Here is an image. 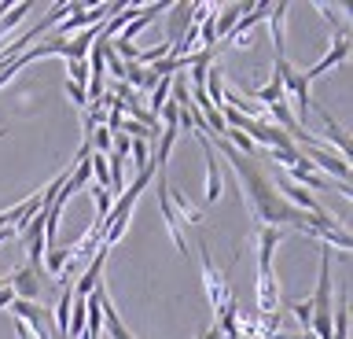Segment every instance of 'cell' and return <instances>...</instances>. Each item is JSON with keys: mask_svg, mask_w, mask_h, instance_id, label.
I'll list each match as a JSON object with an SVG mask.
<instances>
[{"mask_svg": "<svg viewBox=\"0 0 353 339\" xmlns=\"http://www.w3.org/2000/svg\"><path fill=\"white\" fill-rule=\"evenodd\" d=\"M4 133H8V129H4V126H0V137H4Z\"/></svg>", "mask_w": 353, "mask_h": 339, "instance_id": "obj_25", "label": "cell"}, {"mask_svg": "<svg viewBox=\"0 0 353 339\" xmlns=\"http://www.w3.org/2000/svg\"><path fill=\"white\" fill-rule=\"evenodd\" d=\"M165 15H170V37H165V45H181V34H188V26L195 23V4H170L165 8Z\"/></svg>", "mask_w": 353, "mask_h": 339, "instance_id": "obj_7", "label": "cell"}, {"mask_svg": "<svg viewBox=\"0 0 353 339\" xmlns=\"http://www.w3.org/2000/svg\"><path fill=\"white\" fill-rule=\"evenodd\" d=\"M129 155H132V162H137V173L151 166V144H143V140H132V144H129Z\"/></svg>", "mask_w": 353, "mask_h": 339, "instance_id": "obj_17", "label": "cell"}, {"mask_svg": "<svg viewBox=\"0 0 353 339\" xmlns=\"http://www.w3.org/2000/svg\"><path fill=\"white\" fill-rule=\"evenodd\" d=\"M154 181H159V211H162V217H165V229H170V236H173V244H176V251L181 255H188V244H184V229H181V217H176V211H173V203H170V181H165V170H159L154 173Z\"/></svg>", "mask_w": 353, "mask_h": 339, "instance_id": "obj_3", "label": "cell"}, {"mask_svg": "<svg viewBox=\"0 0 353 339\" xmlns=\"http://www.w3.org/2000/svg\"><path fill=\"white\" fill-rule=\"evenodd\" d=\"M283 236H287L283 229H269V225L258 229V266H272V251Z\"/></svg>", "mask_w": 353, "mask_h": 339, "instance_id": "obj_12", "label": "cell"}, {"mask_svg": "<svg viewBox=\"0 0 353 339\" xmlns=\"http://www.w3.org/2000/svg\"><path fill=\"white\" fill-rule=\"evenodd\" d=\"M66 96H70V100H74V107H81V111H85V107H88V93L81 89V85L66 81Z\"/></svg>", "mask_w": 353, "mask_h": 339, "instance_id": "obj_19", "label": "cell"}, {"mask_svg": "<svg viewBox=\"0 0 353 339\" xmlns=\"http://www.w3.org/2000/svg\"><path fill=\"white\" fill-rule=\"evenodd\" d=\"M199 339H225V336H221L217 325H214V328H203V332H199Z\"/></svg>", "mask_w": 353, "mask_h": 339, "instance_id": "obj_23", "label": "cell"}, {"mask_svg": "<svg viewBox=\"0 0 353 339\" xmlns=\"http://www.w3.org/2000/svg\"><path fill=\"white\" fill-rule=\"evenodd\" d=\"M88 192H92V203H96V222H103L107 225V214H110V206H114V195H110L103 184H88Z\"/></svg>", "mask_w": 353, "mask_h": 339, "instance_id": "obj_16", "label": "cell"}, {"mask_svg": "<svg viewBox=\"0 0 353 339\" xmlns=\"http://www.w3.org/2000/svg\"><path fill=\"white\" fill-rule=\"evenodd\" d=\"M243 12H247V4H225V8H217V15H214L217 41H221V37H228L232 30H236V23L243 19Z\"/></svg>", "mask_w": 353, "mask_h": 339, "instance_id": "obj_11", "label": "cell"}, {"mask_svg": "<svg viewBox=\"0 0 353 339\" xmlns=\"http://www.w3.org/2000/svg\"><path fill=\"white\" fill-rule=\"evenodd\" d=\"M107 255H110L107 247H99L96 255H92V262H88V266L81 269V277L74 280V295H81V299H85V295L99 284V277H103V262H107Z\"/></svg>", "mask_w": 353, "mask_h": 339, "instance_id": "obj_9", "label": "cell"}, {"mask_svg": "<svg viewBox=\"0 0 353 339\" xmlns=\"http://www.w3.org/2000/svg\"><path fill=\"white\" fill-rule=\"evenodd\" d=\"M199 262H203V284H206V299H210V306L214 310H221L225 302H232L236 295H232V288H228V280L221 277V273L214 269V262H210V251H206V244L199 240Z\"/></svg>", "mask_w": 353, "mask_h": 339, "instance_id": "obj_2", "label": "cell"}, {"mask_svg": "<svg viewBox=\"0 0 353 339\" xmlns=\"http://www.w3.org/2000/svg\"><path fill=\"white\" fill-rule=\"evenodd\" d=\"M15 336H19V339H33V336H30V328L22 325V321H15Z\"/></svg>", "mask_w": 353, "mask_h": 339, "instance_id": "obj_24", "label": "cell"}, {"mask_svg": "<svg viewBox=\"0 0 353 339\" xmlns=\"http://www.w3.org/2000/svg\"><path fill=\"white\" fill-rule=\"evenodd\" d=\"M269 12H272V4H258L250 15H243L239 23H236V30L228 34V37H232L228 45H243V48H247V45H250V41H247V34H250V30L258 26V23H265V19H269Z\"/></svg>", "mask_w": 353, "mask_h": 339, "instance_id": "obj_10", "label": "cell"}, {"mask_svg": "<svg viewBox=\"0 0 353 339\" xmlns=\"http://www.w3.org/2000/svg\"><path fill=\"white\" fill-rule=\"evenodd\" d=\"M291 313L302 321V332H309V299H298V302H291Z\"/></svg>", "mask_w": 353, "mask_h": 339, "instance_id": "obj_20", "label": "cell"}, {"mask_svg": "<svg viewBox=\"0 0 353 339\" xmlns=\"http://www.w3.org/2000/svg\"><path fill=\"white\" fill-rule=\"evenodd\" d=\"M41 277H48L44 269H30V266H22V269H15L8 277V284H11V291H15V299H26V302H33L41 295Z\"/></svg>", "mask_w": 353, "mask_h": 339, "instance_id": "obj_6", "label": "cell"}, {"mask_svg": "<svg viewBox=\"0 0 353 339\" xmlns=\"http://www.w3.org/2000/svg\"><path fill=\"white\" fill-rule=\"evenodd\" d=\"M280 310V284H276L272 266H258V313Z\"/></svg>", "mask_w": 353, "mask_h": 339, "instance_id": "obj_5", "label": "cell"}, {"mask_svg": "<svg viewBox=\"0 0 353 339\" xmlns=\"http://www.w3.org/2000/svg\"><path fill=\"white\" fill-rule=\"evenodd\" d=\"M165 192H170V203H173L176 217H188L192 225H203V222H206V214L199 211V206H192V203H188V200H184V192H176V188H165Z\"/></svg>", "mask_w": 353, "mask_h": 339, "instance_id": "obj_14", "label": "cell"}, {"mask_svg": "<svg viewBox=\"0 0 353 339\" xmlns=\"http://www.w3.org/2000/svg\"><path fill=\"white\" fill-rule=\"evenodd\" d=\"M11 302H15V291H11V284H8V288L0 291V310H8Z\"/></svg>", "mask_w": 353, "mask_h": 339, "instance_id": "obj_21", "label": "cell"}, {"mask_svg": "<svg viewBox=\"0 0 353 339\" xmlns=\"http://www.w3.org/2000/svg\"><path fill=\"white\" fill-rule=\"evenodd\" d=\"M103 328H107V336H110V339H137V336H132L125 325H121V317L114 313V306H110V299H103Z\"/></svg>", "mask_w": 353, "mask_h": 339, "instance_id": "obj_15", "label": "cell"}, {"mask_svg": "<svg viewBox=\"0 0 353 339\" xmlns=\"http://www.w3.org/2000/svg\"><path fill=\"white\" fill-rule=\"evenodd\" d=\"M272 67L280 70V78H283V93L291 89V115H294V122L305 129L309 107H313V100H309V81H305V74H298L294 63L287 59V56H272Z\"/></svg>", "mask_w": 353, "mask_h": 339, "instance_id": "obj_1", "label": "cell"}, {"mask_svg": "<svg viewBox=\"0 0 353 339\" xmlns=\"http://www.w3.org/2000/svg\"><path fill=\"white\" fill-rule=\"evenodd\" d=\"M346 56H350V30H339L335 45H331V48L324 52V59H320V63H313V67L305 70V81L313 85L316 78H324V74H327L331 67H339V63L346 59Z\"/></svg>", "mask_w": 353, "mask_h": 339, "instance_id": "obj_4", "label": "cell"}, {"mask_svg": "<svg viewBox=\"0 0 353 339\" xmlns=\"http://www.w3.org/2000/svg\"><path fill=\"white\" fill-rule=\"evenodd\" d=\"M316 12L324 15V19H331V23H339V12H335L331 4H316Z\"/></svg>", "mask_w": 353, "mask_h": 339, "instance_id": "obj_22", "label": "cell"}, {"mask_svg": "<svg viewBox=\"0 0 353 339\" xmlns=\"http://www.w3.org/2000/svg\"><path fill=\"white\" fill-rule=\"evenodd\" d=\"M287 12L291 4H272V56H287L283 52V26H287Z\"/></svg>", "mask_w": 353, "mask_h": 339, "instance_id": "obj_13", "label": "cell"}, {"mask_svg": "<svg viewBox=\"0 0 353 339\" xmlns=\"http://www.w3.org/2000/svg\"><path fill=\"white\" fill-rule=\"evenodd\" d=\"M66 67H70V81L81 85V89H88V63L85 59H70Z\"/></svg>", "mask_w": 353, "mask_h": 339, "instance_id": "obj_18", "label": "cell"}, {"mask_svg": "<svg viewBox=\"0 0 353 339\" xmlns=\"http://www.w3.org/2000/svg\"><path fill=\"white\" fill-rule=\"evenodd\" d=\"M199 144H203V155H206V203H217L221 200V159L210 148V137H199Z\"/></svg>", "mask_w": 353, "mask_h": 339, "instance_id": "obj_8", "label": "cell"}]
</instances>
